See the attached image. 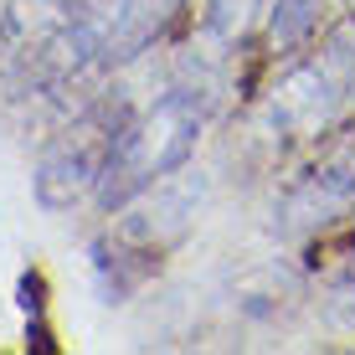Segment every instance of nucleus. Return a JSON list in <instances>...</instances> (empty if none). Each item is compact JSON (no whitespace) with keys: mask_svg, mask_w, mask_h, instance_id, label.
<instances>
[{"mask_svg":"<svg viewBox=\"0 0 355 355\" xmlns=\"http://www.w3.org/2000/svg\"><path fill=\"white\" fill-rule=\"evenodd\" d=\"M196 139H201V108H196V98L165 93L150 114H139V119L124 124L114 155H108L103 180H98V201L114 211V206L134 201L144 186L175 175V170L191 160Z\"/></svg>","mask_w":355,"mask_h":355,"instance_id":"obj_1","label":"nucleus"},{"mask_svg":"<svg viewBox=\"0 0 355 355\" xmlns=\"http://www.w3.org/2000/svg\"><path fill=\"white\" fill-rule=\"evenodd\" d=\"M124 124H129L124 108H93L62 139H52L46 155H42V165H36V180H31L36 201H42L46 211H67V206H78L88 191H98Z\"/></svg>","mask_w":355,"mask_h":355,"instance_id":"obj_2","label":"nucleus"},{"mask_svg":"<svg viewBox=\"0 0 355 355\" xmlns=\"http://www.w3.org/2000/svg\"><path fill=\"white\" fill-rule=\"evenodd\" d=\"M350 206H355V160H329V165H314L309 175L284 196V227L309 232V227L335 222Z\"/></svg>","mask_w":355,"mask_h":355,"instance_id":"obj_3","label":"nucleus"},{"mask_svg":"<svg viewBox=\"0 0 355 355\" xmlns=\"http://www.w3.org/2000/svg\"><path fill=\"white\" fill-rule=\"evenodd\" d=\"M196 201H201V191L191 196V186H165V191H155L150 201H144L139 211L119 227V242H134L139 252H160L165 242H175L180 232L191 227Z\"/></svg>","mask_w":355,"mask_h":355,"instance_id":"obj_4","label":"nucleus"},{"mask_svg":"<svg viewBox=\"0 0 355 355\" xmlns=\"http://www.w3.org/2000/svg\"><path fill=\"white\" fill-rule=\"evenodd\" d=\"M21 309H26V345L52 355L57 340H52V329H46V278L36 273V268L21 273Z\"/></svg>","mask_w":355,"mask_h":355,"instance_id":"obj_5","label":"nucleus"},{"mask_svg":"<svg viewBox=\"0 0 355 355\" xmlns=\"http://www.w3.org/2000/svg\"><path fill=\"white\" fill-rule=\"evenodd\" d=\"M314 31V0H278L273 10V42L278 46H293Z\"/></svg>","mask_w":355,"mask_h":355,"instance_id":"obj_6","label":"nucleus"}]
</instances>
